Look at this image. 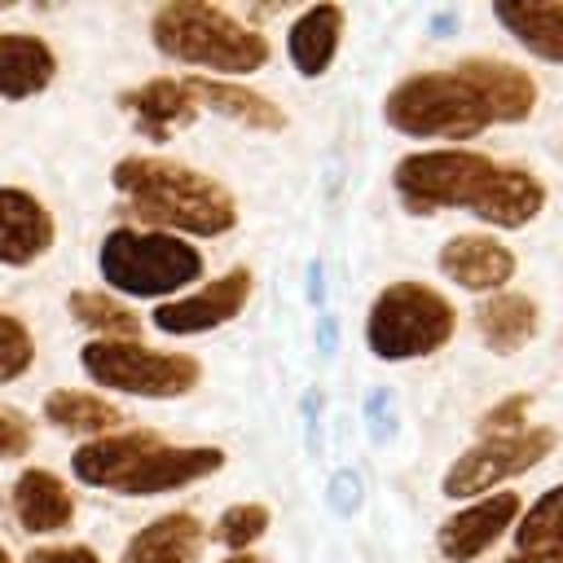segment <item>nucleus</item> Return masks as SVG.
<instances>
[{
  "label": "nucleus",
  "instance_id": "f257e3e1",
  "mask_svg": "<svg viewBox=\"0 0 563 563\" xmlns=\"http://www.w3.org/2000/svg\"><path fill=\"white\" fill-rule=\"evenodd\" d=\"M391 185L413 216H431L440 207H466L471 216L497 229H523L541 216L545 189L532 172L493 163L475 150H422L396 163Z\"/></svg>",
  "mask_w": 563,
  "mask_h": 563
},
{
  "label": "nucleus",
  "instance_id": "f03ea898",
  "mask_svg": "<svg viewBox=\"0 0 563 563\" xmlns=\"http://www.w3.org/2000/svg\"><path fill=\"white\" fill-rule=\"evenodd\" d=\"M110 185L123 198V211L136 220V229H158L176 238H220L238 224V202L233 194L158 154H128L110 167Z\"/></svg>",
  "mask_w": 563,
  "mask_h": 563
},
{
  "label": "nucleus",
  "instance_id": "7ed1b4c3",
  "mask_svg": "<svg viewBox=\"0 0 563 563\" xmlns=\"http://www.w3.org/2000/svg\"><path fill=\"white\" fill-rule=\"evenodd\" d=\"M224 466V453L211 444H167L154 431H110L84 440L70 453V475L88 488L119 497H154L185 484H198Z\"/></svg>",
  "mask_w": 563,
  "mask_h": 563
},
{
  "label": "nucleus",
  "instance_id": "20e7f679",
  "mask_svg": "<svg viewBox=\"0 0 563 563\" xmlns=\"http://www.w3.org/2000/svg\"><path fill=\"white\" fill-rule=\"evenodd\" d=\"M150 40L163 57L216 75H251L268 62V40L260 31L202 0H172L154 9Z\"/></svg>",
  "mask_w": 563,
  "mask_h": 563
},
{
  "label": "nucleus",
  "instance_id": "39448f33",
  "mask_svg": "<svg viewBox=\"0 0 563 563\" xmlns=\"http://www.w3.org/2000/svg\"><path fill=\"white\" fill-rule=\"evenodd\" d=\"M97 268H101V282L110 286V295L167 303L202 277V251L176 233L119 224L101 238Z\"/></svg>",
  "mask_w": 563,
  "mask_h": 563
},
{
  "label": "nucleus",
  "instance_id": "423d86ee",
  "mask_svg": "<svg viewBox=\"0 0 563 563\" xmlns=\"http://www.w3.org/2000/svg\"><path fill=\"white\" fill-rule=\"evenodd\" d=\"M84 374L119 396H141V400H176L189 396L202 378V365L185 352H158L145 347L141 339H88L79 347Z\"/></svg>",
  "mask_w": 563,
  "mask_h": 563
},
{
  "label": "nucleus",
  "instance_id": "0eeeda50",
  "mask_svg": "<svg viewBox=\"0 0 563 563\" xmlns=\"http://www.w3.org/2000/svg\"><path fill=\"white\" fill-rule=\"evenodd\" d=\"M383 119L405 136L444 141H466L488 128V110L457 70H422L400 79L383 101Z\"/></svg>",
  "mask_w": 563,
  "mask_h": 563
},
{
  "label": "nucleus",
  "instance_id": "6e6552de",
  "mask_svg": "<svg viewBox=\"0 0 563 563\" xmlns=\"http://www.w3.org/2000/svg\"><path fill=\"white\" fill-rule=\"evenodd\" d=\"M453 325L457 317L440 290L422 282H391L369 308L365 339L378 361H409L440 352L453 339Z\"/></svg>",
  "mask_w": 563,
  "mask_h": 563
},
{
  "label": "nucleus",
  "instance_id": "1a4fd4ad",
  "mask_svg": "<svg viewBox=\"0 0 563 563\" xmlns=\"http://www.w3.org/2000/svg\"><path fill=\"white\" fill-rule=\"evenodd\" d=\"M554 449L550 431H515V435H488L475 449H466L449 471H444V497H471V493H488L493 484L537 466L545 453Z\"/></svg>",
  "mask_w": 563,
  "mask_h": 563
},
{
  "label": "nucleus",
  "instance_id": "9d476101",
  "mask_svg": "<svg viewBox=\"0 0 563 563\" xmlns=\"http://www.w3.org/2000/svg\"><path fill=\"white\" fill-rule=\"evenodd\" d=\"M251 299V273L246 268H229L224 277L216 282H202L198 290H185L167 303H154L150 312V325L158 334H172V339H185V334H207L216 325H229Z\"/></svg>",
  "mask_w": 563,
  "mask_h": 563
},
{
  "label": "nucleus",
  "instance_id": "9b49d317",
  "mask_svg": "<svg viewBox=\"0 0 563 563\" xmlns=\"http://www.w3.org/2000/svg\"><path fill=\"white\" fill-rule=\"evenodd\" d=\"M57 242L53 211L22 185H0V268H31Z\"/></svg>",
  "mask_w": 563,
  "mask_h": 563
},
{
  "label": "nucleus",
  "instance_id": "f8f14e48",
  "mask_svg": "<svg viewBox=\"0 0 563 563\" xmlns=\"http://www.w3.org/2000/svg\"><path fill=\"white\" fill-rule=\"evenodd\" d=\"M515 515H519V497H515V493L479 497L475 506H466V510H457L453 519L440 523L435 545H440V554H444L449 563H471L475 554H484V550L515 523Z\"/></svg>",
  "mask_w": 563,
  "mask_h": 563
},
{
  "label": "nucleus",
  "instance_id": "ddd939ff",
  "mask_svg": "<svg viewBox=\"0 0 563 563\" xmlns=\"http://www.w3.org/2000/svg\"><path fill=\"white\" fill-rule=\"evenodd\" d=\"M13 519L31 537H57L75 523V493L62 475L44 466H26L13 479Z\"/></svg>",
  "mask_w": 563,
  "mask_h": 563
},
{
  "label": "nucleus",
  "instance_id": "4468645a",
  "mask_svg": "<svg viewBox=\"0 0 563 563\" xmlns=\"http://www.w3.org/2000/svg\"><path fill=\"white\" fill-rule=\"evenodd\" d=\"M471 92L479 97V106L488 110V123H519L532 114L537 106V84L528 79V70L510 66V62H488V57H471L462 66H453Z\"/></svg>",
  "mask_w": 563,
  "mask_h": 563
},
{
  "label": "nucleus",
  "instance_id": "2eb2a0df",
  "mask_svg": "<svg viewBox=\"0 0 563 563\" xmlns=\"http://www.w3.org/2000/svg\"><path fill=\"white\" fill-rule=\"evenodd\" d=\"M119 106L132 114V123L150 141H167L176 128L194 123V114H198V101H194L189 84L172 79V75H158V79H145V84L119 92Z\"/></svg>",
  "mask_w": 563,
  "mask_h": 563
},
{
  "label": "nucleus",
  "instance_id": "dca6fc26",
  "mask_svg": "<svg viewBox=\"0 0 563 563\" xmlns=\"http://www.w3.org/2000/svg\"><path fill=\"white\" fill-rule=\"evenodd\" d=\"M57 79V53L35 31H0V101H31Z\"/></svg>",
  "mask_w": 563,
  "mask_h": 563
},
{
  "label": "nucleus",
  "instance_id": "f3484780",
  "mask_svg": "<svg viewBox=\"0 0 563 563\" xmlns=\"http://www.w3.org/2000/svg\"><path fill=\"white\" fill-rule=\"evenodd\" d=\"M440 273L466 290H497L501 282H510L515 273V255L510 246H501L497 238L484 233H457L440 246Z\"/></svg>",
  "mask_w": 563,
  "mask_h": 563
},
{
  "label": "nucleus",
  "instance_id": "a211bd4d",
  "mask_svg": "<svg viewBox=\"0 0 563 563\" xmlns=\"http://www.w3.org/2000/svg\"><path fill=\"white\" fill-rule=\"evenodd\" d=\"M202 541H207V532H202L198 515L167 510L128 537L119 563H198Z\"/></svg>",
  "mask_w": 563,
  "mask_h": 563
},
{
  "label": "nucleus",
  "instance_id": "6ab92c4d",
  "mask_svg": "<svg viewBox=\"0 0 563 563\" xmlns=\"http://www.w3.org/2000/svg\"><path fill=\"white\" fill-rule=\"evenodd\" d=\"M185 84H189L198 106H207V110H216V114H224V119H233V123H242L251 132H282L286 128L282 106H273L264 92H255L246 84L211 79V75H189Z\"/></svg>",
  "mask_w": 563,
  "mask_h": 563
},
{
  "label": "nucleus",
  "instance_id": "aec40b11",
  "mask_svg": "<svg viewBox=\"0 0 563 563\" xmlns=\"http://www.w3.org/2000/svg\"><path fill=\"white\" fill-rule=\"evenodd\" d=\"M44 422H53L57 431L66 435H84V440H97V435H110V431H123V409L97 391H79V387H53L44 396Z\"/></svg>",
  "mask_w": 563,
  "mask_h": 563
},
{
  "label": "nucleus",
  "instance_id": "412c9836",
  "mask_svg": "<svg viewBox=\"0 0 563 563\" xmlns=\"http://www.w3.org/2000/svg\"><path fill=\"white\" fill-rule=\"evenodd\" d=\"M339 35H343V9L339 4H312L303 9L290 31H286V48H290V62L299 75H321L334 53H339Z\"/></svg>",
  "mask_w": 563,
  "mask_h": 563
},
{
  "label": "nucleus",
  "instance_id": "4be33fe9",
  "mask_svg": "<svg viewBox=\"0 0 563 563\" xmlns=\"http://www.w3.org/2000/svg\"><path fill=\"white\" fill-rule=\"evenodd\" d=\"M497 22L541 62H563V4L545 0H519V4H497Z\"/></svg>",
  "mask_w": 563,
  "mask_h": 563
},
{
  "label": "nucleus",
  "instance_id": "5701e85b",
  "mask_svg": "<svg viewBox=\"0 0 563 563\" xmlns=\"http://www.w3.org/2000/svg\"><path fill=\"white\" fill-rule=\"evenodd\" d=\"M475 325L493 352H515L537 334V303L528 295H493L479 303Z\"/></svg>",
  "mask_w": 563,
  "mask_h": 563
},
{
  "label": "nucleus",
  "instance_id": "b1692460",
  "mask_svg": "<svg viewBox=\"0 0 563 563\" xmlns=\"http://www.w3.org/2000/svg\"><path fill=\"white\" fill-rule=\"evenodd\" d=\"M66 312L75 325L92 330L97 339H136L141 334V317L110 290H70Z\"/></svg>",
  "mask_w": 563,
  "mask_h": 563
},
{
  "label": "nucleus",
  "instance_id": "393cba45",
  "mask_svg": "<svg viewBox=\"0 0 563 563\" xmlns=\"http://www.w3.org/2000/svg\"><path fill=\"white\" fill-rule=\"evenodd\" d=\"M519 554H563V484L541 493L515 528Z\"/></svg>",
  "mask_w": 563,
  "mask_h": 563
},
{
  "label": "nucleus",
  "instance_id": "a878e982",
  "mask_svg": "<svg viewBox=\"0 0 563 563\" xmlns=\"http://www.w3.org/2000/svg\"><path fill=\"white\" fill-rule=\"evenodd\" d=\"M264 532H268V506H260V501H238V506H229V510L216 519L211 541H220L224 550L246 554V545H255Z\"/></svg>",
  "mask_w": 563,
  "mask_h": 563
},
{
  "label": "nucleus",
  "instance_id": "bb28decb",
  "mask_svg": "<svg viewBox=\"0 0 563 563\" xmlns=\"http://www.w3.org/2000/svg\"><path fill=\"white\" fill-rule=\"evenodd\" d=\"M35 365V334L18 312L0 308V383L26 378Z\"/></svg>",
  "mask_w": 563,
  "mask_h": 563
},
{
  "label": "nucleus",
  "instance_id": "cd10ccee",
  "mask_svg": "<svg viewBox=\"0 0 563 563\" xmlns=\"http://www.w3.org/2000/svg\"><path fill=\"white\" fill-rule=\"evenodd\" d=\"M31 444H35V422H31L22 409L0 405V462H9V457H26Z\"/></svg>",
  "mask_w": 563,
  "mask_h": 563
},
{
  "label": "nucleus",
  "instance_id": "c85d7f7f",
  "mask_svg": "<svg viewBox=\"0 0 563 563\" xmlns=\"http://www.w3.org/2000/svg\"><path fill=\"white\" fill-rule=\"evenodd\" d=\"M523 413H528V396H510V400H501L497 409H488V413L479 418L484 440H488V435H515L519 422H523Z\"/></svg>",
  "mask_w": 563,
  "mask_h": 563
},
{
  "label": "nucleus",
  "instance_id": "c756f323",
  "mask_svg": "<svg viewBox=\"0 0 563 563\" xmlns=\"http://www.w3.org/2000/svg\"><path fill=\"white\" fill-rule=\"evenodd\" d=\"M22 563H101V554L92 545H79V541H62V545H31Z\"/></svg>",
  "mask_w": 563,
  "mask_h": 563
},
{
  "label": "nucleus",
  "instance_id": "7c9ffc66",
  "mask_svg": "<svg viewBox=\"0 0 563 563\" xmlns=\"http://www.w3.org/2000/svg\"><path fill=\"white\" fill-rule=\"evenodd\" d=\"M330 501H334L339 515H352V510L361 506V484H356V475L343 471V475L334 479V497H330Z\"/></svg>",
  "mask_w": 563,
  "mask_h": 563
},
{
  "label": "nucleus",
  "instance_id": "2f4dec72",
  "mask_svg": "<svg viewBox=\"0 0 563 563\" xmlns=\"http://www.w3.org/2000/svg\"><path fill=\"white\" fill-rule=\"evenodd\" d=\"M506 563H563V554H510Z\"/></svg>",
  "mask_w": 563,
  "mask_h": 563
},
{
  "label": "nucleus",
  "instance_id": "473e14b6",
  "mask_svg": "<svg viewBox=\"0 0 563 563\" xmlns=\"http://www.w3.org/2000/svg\"><path fill=\"white\" fill-rule=\"evenodd\" d=\"M224 563H260V559H255V554H229Z\"/></svg>",
  "mask_w": 563,
  "mask_h": 563
},
{
  "label": "nucleus",
  "instance_id": "72a5a7b5",
  "mask_svg": "<svg viewBox=\"0 0 563 563\" xmlns=\"http://www.w3.org/2000/svg\"><path fill=\"white\" fill-rule=\"evenodd\" d=\"M0 563H18V559H13V554H9L4 545H0Z\"/></svg>",
  "mask_w": 563,
  "mask_h": 563
}]
</instances>
